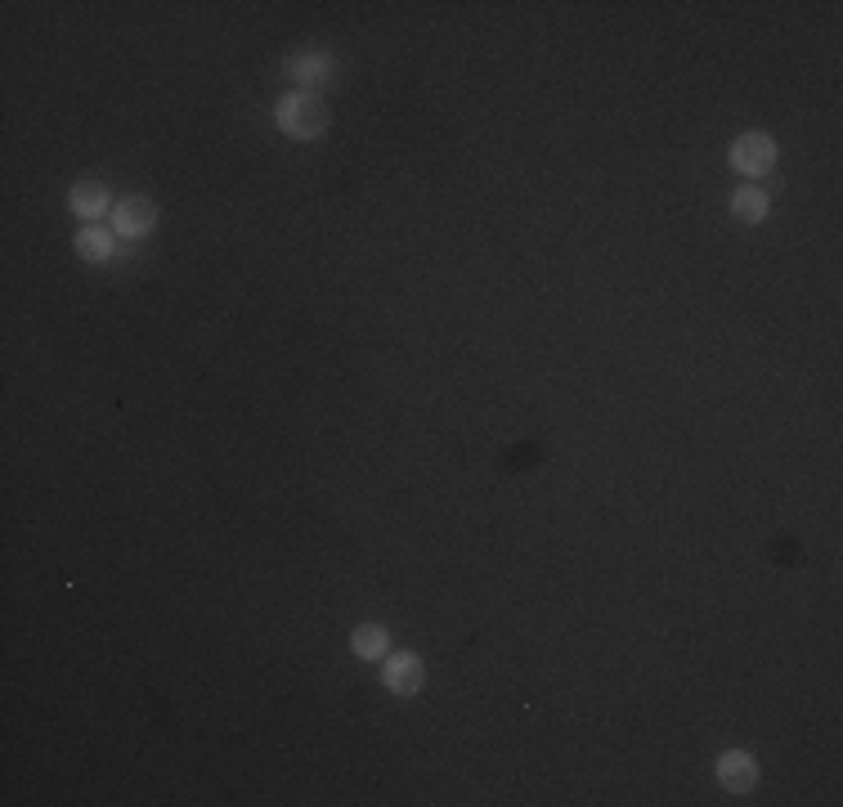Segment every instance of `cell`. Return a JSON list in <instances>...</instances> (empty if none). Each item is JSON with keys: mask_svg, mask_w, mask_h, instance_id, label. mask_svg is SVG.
<instances>
[{"mask_svg": "<svg viewBox=\"0 0 843 807\" xmlns=\"http://www.w3.org/2000/svg\"><path fill=\"white\" fill-rule=\"evenodd\" d=\"M274 117H279V126L292 139H314V135H323V126H328V108H323L314 95H305V90L287 95L283 104L274 108Z\"/></svg>", "mask_w": 843, "mask_h": 807, "instance_id": "obj_1", "label": "cell"}, {"mask_svg": "<svg viewBox=\"0 0 843 807\" xmlns=\"http://www.w3.org/2000/svg\"><path fill=\"white\" fill-rule=\"evenodd\" d=\"M731 166H736V171H745V175H767L776 166V139L772 135H758V131L740 135L736 144H731Z\"/></svg>", "mask_w": 843, "mask_h": 807, "instance_id": "obj_2", "label": "cell"}, {"mask_svg": "<svg viewBox=\"0 0 843 807\" xmlns=\"http://www.w3.org/2000/svg\"><path fill=\"white\" fill-rule=\"evenodd\" d=\"M153 220H157V211H153V202H148V198H122L113 207L117 238H144L148 229H153Z\"/></svg>", "mask_w": 843, "mask_h": 807, "instance_id": "obj_3", "label": "cell"}, {"mask_svg": "<svg viewBox=\"0 0 843 807\" xmlns=\"http://www.w3.org/2000/svg\"><path fill=\"white\" fill-rule=\"evenodd\" d=\"M718 781H722V790H731V794L754 790V781H758L754 754H745V749H731V754H722L718 758Z\"/></svg>", "mask_w": 843, "mask_h": 807, "instance_id": "obj_4", "label": "cell"}, {"mask_svg": "<svg viewBox=\"0 0 843 807\" xmlns=\"http://www.w3.org/2000/svg\"><path fill=\"white\" fill-rule=\"evenodd\" d=\"M422 660L418 655H391L386 660V686H391L395 695H413V691H422Z\"/></svg>", "mask_w": 843, "mask_h": 807, "instance_id": "obj_5", "label": "cell"}, {"mask_svg": "<svg viewBox=\"0 0 843 807\" xmlns=\"http://www.w3.org/2000/svg\"><path fill=\"white\" fill-rule=\"evenodd\" d=\"M72 211H77L81 220H99L108 211V189L95 180H81L77 189H72Z\"/></svg>", "mask_w": 843, "mask_h": 807, "instance_id": "obj_6", "label": "cell"}, {"mask_svg": "<svg viewBox=\"0 0 843 807\" xmlns=\"http://www.w3.org/2000/svg\"><path fill=\"white\" fill-rule=\"evenodd\" d=\"M731 211H736L745 225H754V220L767 216V193L763 189H736L731 193Z\"/></svg>", "mask_w": 843, "mask_h": 807, "instance_id": "obj_7", "label": "cell"}, {"mask_svg": "<svg viewBox=\"0 0 843 807\" xmlns=\"http://www.w3.org/2000/svg\"><path fill=\"white\" fill-rule=\"evenodd\" d=\"M77 252L86 256V261H108V256H113V234H104V229H81Z\"/></svg>", "mask_w": 843, "mask_h": 807, "instance_id": "obj_8", "label": "cell"}, {"mask_svg": "<svg viewBox=\"0 0 843 807\" xmlns=\"http://www.w3.org/2000/svg\"><path fill=\"white\" fill-rule=\"evenodd\" d=\"M386 628H377V624H364L355 633V655H364V660H382L386 655Z\"/></svg>", "mask_w": 843, "mask_h": 807, "instance_id": "obj_9", "label": "cell"}, {"mask_svg": "<svg viewBox=\"0 0 843 807\" xmlns=\"http://www.w3.org/2000/svg\"><path fill=\"white\" fill-rule=\"evenodd\" d=\"M323 72H328V59H296L292 63V77L305 81V86H310V81H319Z\"/></svg>", "mask_w": 843, "mask_h": 807, "instance_id": "obj_10", "label": "cell"}]
</instances>
